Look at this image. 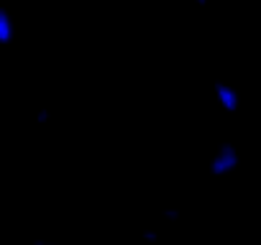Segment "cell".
<instances>
[{
  "label": "cell",
  "mask_w": 261,
  "mask_h": 245,
  "mask_svg": "<svg viewBox=\"0 0 261 245\" xmlns=\"http://www.w3.org/2000/svg\"><path fill=\"white\" fill-rule=\"evenodd\" d=\"M141 240L149 242V245L159 242V230H156V227H146V230H141Z\"/></svg>",
  "instance_id": "obj_5"
},
{
  "label": "cell",
  "mask_w": 261,
  "mask_h": 245,
  "mask_svg": "<svg viewBox=\"0 0 261 245\" xmlns=\"http://www.w3.org/2000/svg\"><path fill=\"white\" fill-rule=\"evenodd\" d=\"M34 245H57V242H51V240H36Z\"/></svg>",
  "instance_id": "obj_7"
},
{
  "label": "cell",
  "mask_w": 261,
  "mask_h": 245,
  "mask_svg": "<svg viewBox=\"0 0 261 245\" xmlns=\"http://www.w3.org/2000/svg\"><path fill=\"white\" fill-rule=\"evenodd\" d=\"M213 92H215L218 105H220L225 112H236V110L241 107V92H238L233 84L218 79V82H213Z\"/></svg>",
  "instance_id": "obj_2"
},
{
  "label": "cell",
  "mask_w": 261,
  "mask_h": 245,
  "mask_svg": "<svg viewBox=\"0 0 261 245\" xmlns=\"http://www.w3.org/2000/svg\"><path fill=\"white\" fill-rule=\"evenodd\" d=\"M34 117H36V122H39V126H46V122H49V120H51V112H49V110H46V107H39V110H36V115H34Z\"/></svg>",
  "instance_id": "obj_6"
},
{
  "label": "cell",
  "mask_w": 261,
  "mask_h": 245,
  "mask_svg": "<svg viewBox=\"0 0 261 245\" xmlns=\"http://www.w3.org/2000/svg\"><path fill=\"white\" fill-rule=\"evenodd\" d=\"M195 3H200V6H205V3H207V0H195Z\"/></svg>",
  "instance_id": "obj_8"
},
{
  "label": "cell",
  "mask_w": 261,
  "mask_h": 245,
  "mask_svg": "<svg viewBox=\"0 0 261 245\" xmlns=\"http://www.w3.org/2000/svg\"><path fill=\"white\" fill-rule=\"evenodd\" d=\"M16 36V23H13V16L8 8L0 6V44H11Z\"/></svg>",
  "instance_id": "obj_3"
},
{
  "label": "cell",
  "mask_w": 261,
  "mask_h": 245,
  "mask_svg": "<svg viewBox=\"0 0 261 245\" xmlns=\"http://www.w3.org/2000/svg\"><path fill=\"white\" fill-rule=\"evenodd\" d=\"M238 164H241L238 148L233 143H220L218 151L210 159V174L213 176H228V174H233L238 169Z\"/></svg>",
  "instance_id": "obj_1"
},
{
  "label": "cell",
  "mask_w": 261,
  "mask_h": 245,
  "mask_svg": "<svg viewBox=\"0 0 261 245\" xmlns=\"http://www.w3.org/2000/svg\"><path fill=\"white\" fill-rule=\"evenodd\" d=\"M162 220H167V222H177V220H182V209H177V207H167V209H162Z\"/></svg>",
  "instance_id": "obj_4"
}]
</instances>
